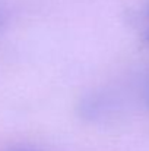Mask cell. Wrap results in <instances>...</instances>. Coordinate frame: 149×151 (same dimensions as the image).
<instances>
[{
  "instance_id": "obj_1",
  "label": "cell",
  "mask_w": 149,
  "mask_h": 151,
  "mask_svg": "<svg viewBox=\"0 0 149 151\" xmlns=\"http://www.w3.org/2000/svg\"><path fill=\"white\" fill-rule=\"evenodd\" d=\"M9 151H37V150H32V148H24V147H18V148H12Z\"/></svg>"
},
{
  "instance_id": "obj_3",
  "label": "cell",
  "mask_w": 149,
  "mask_h": 151,
  "mask_svg": "<svg viewBox=\"0 0 149 151\" xmlns=\"http://www.w3.org/2000/svg\"><path fill=\"white\" fill-rule=\"evenodd\" d=\"M145 100H146V103H148V106H149V88L146 90V96H145Z\"/></svg>"
},
{
  "instance_id": "obj_2",
  "label": "cell",
  "mask_w": 149,
  "mask_h": 151,
  "mask_svg": "<svg viewBox=\"0 0 149 151\" xmlns=\"http://www.w3.org/2000/svg\"><path fill=\"white\" fill-rule=\"evenodd\" d=\"M3 22H4V12L0 9V27L3 25Z\"/></svg>"
}]
</instances>
